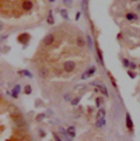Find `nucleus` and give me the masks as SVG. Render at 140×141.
Wrapping results in <instances>:
<instances>
[{
	"label": "nucleus",
	"instance_id": "obj_1",
	"mask_svg": "<svg viewBox=\"0 0 140 141\" xmlns=\"http://www.w3.org/2000/svg\"><path fill=\"white\" fill-rule=\"evenodd\" d=\"M11 119L15 123V126H18L20 129H27V120H25V117L21 113H18V112L11 113Z\"/></svg>",
	"mask_w": 140,
	"mask_h": 141
},
{
	"label": "nucleus",
	"instance_id": "obj_2",
	"mask_svg": "<svg viewBox=\"0 0 140 141\" xmlns=\"http://www.w3.org/2000/svg\"><path fill=\"white\" fill-rule=\"evenodd\" d=\"M55 41H56V35L53 32H49V34H46V35L43 36L42 45L45 46V48H49V46H52L53 43H55Z\"/></svg>",
	"mask_w": 140,
	"mask_h": 141
},
{
	"label": "nucleus",
	"instance_id": "obj_3",
	"mask_svg": "<svg viewBox=\"0 0 140 141\" xmlns=\"http://www.w3.org/2000/svg\"><path fill=\"white\" fill-rule=\"evenodd\" d=\"M77 69V63L74 62V60H66L63 63V71L69 73V74H72V73H74Z\"/></svg>",
	"mask_w": 140,
	"mask_h": 141
},
{
	"label": "nucleus",
	"instance_id": "obj_4",
	"mask_svg": "<svg viewBox=\"0 0 140 141\" xmlns=\"http://www.w3.org/2000/svg\"><path fill=\"white\" fill-rule=\"evenodd\" d=\"M95 71H97V67H95V66H90L88 69L81 74V77H80V78H81V80H87V78L92 77V75L95 74Z\"/></svg>",
	"mask_w": 140,
	"mask_h": 141
},
{
	"label": "nucleus",
	"instance_id": "obj_5",
	"mask_svg": "<svg viewBox=\"0 0 140 141\" xmlns=\"http://www.w3.org/2000/svg\"><path fill=\"white\" fill-rule=\"evenodd\" d=\"M20 92H21V85H20V84H15L14 87L11 88V91H7V94H9L13 99H17V98H18Z\"/></svg>",
	"mask_w": 140,
	"mask_h": 141
},
{
	"label": "nucleus",
	"instance_id": "obj_6",
	"mask_svg": "<svg viewBox=\"0 0 140 141\" xmlns=\"http://www.w3.org/2000/svg\"><path fill=\"white\" fill-rule=\"evenodd\" d=\"M94 88H98V94H101V95L105 96V98L109 96V91H108V88L105 87V84H102V82H98L97 87H94Z\"/></svg>",
	"mask_w": 140,
	"mask_h": 141
},
{
	"label": "nucleus",
	"instance_id": "obj_7",
	"mask_svg": "<svg viewBox=\"0 0 140 141\" xmlns=\"http://www.w3.org/2000/svg\"><path fill=\"white\" fill-rule=\"evenodd\" d=\"M30 39H31L30 34H20V35L17 36V41H18L20 43H22V46H27L28 42H30Z\"/></svg>",
	"mask_w": 140,
	"mask_h": 141
},
{
	"label": "nucleus",
	"instance_id": "obj_8",
	"mask_svg": "<svg viewBox=\"0 0 140 141\" xmlns=\"http://www.w3.org/2000/svg\"><path fill=\"white\" fill-rule=\"evenodd\" d=\"M21 9L22 11H31L34 9V2L32 0H21Z\"/></svg>",
	"mask_w": 140,
	"mask_h": 141
},
{
	"label": "nucleus",
	"instance_id": "obj_9",
	"mask_svg": "<svg viewBox=\"0 0 140 141\" xmlns=\"http://www.w3.org/2000/svg\"><path fill=\"white\" fill-rule=\"evenodd\" d=\"M139 15L136 14V13H133V11H129V13H126L125 14V20L126 21H129V22H137L139 21Z\"/></svg>",
	"mask_w": 140,
	"mask_h": 141
},
{
	"label": "nucleus",
	"instance_id": "obj_10",
	"mask_svg": "<svg viewBox=\"0 0 140 141\" xmlns=\"http://www.w3.org/2000/svg\"><path fill=\"white\" fill-rule=\"evenodd\" d=\"M125 124H126V129H128L130 133H133V130H134V124H133V122H132V117H130V115H129V113H126Z\"/></svg>",
	"mask_w": 140,
	"mask_h": 141
},
{
	"label": "nucleus",
	"instance_id": "obj_11",
	"mask_svg": "<svg viewBox=\"0 0 140 141\" xmlns=\"http://www.w3.org/2000/svg\"><path fill=\"white\" fill-rule=\"evenodd\" d=\"M76 43H77V46H79L80 49H84L85 48V45H87V41H85V36H81V35H79L76 38Z\"/></svg>",
	"mask_w": 140,
	"mask_h": 141
},
{
	"label": "nucleus",
	"instance_id": "obj_12",
	"mask_svg": "<svg viewBox=\"0 0 140 141\" xmlns=\"http://www.w3.org/2000/svg\"><path fill=\"white\" fill-rule=\"evenodd\" d=\"M95 52H97V57H98V63L101 64V66H104V54H102V50H101L100 45H95Z\"/></svg>",
	"mask_w": 140,
	"mask_h": 141
},
{
	"label": "nucleus",
	"instance_id": "obj_13",
	"mask_svg": "<svg viewBox=\"0 0 140 141\" xmlns=\"http://www.w3.org/2000/svg\"><path fill=\"white\" fill-rule=\"evenodd\" d=\"M105 126H107V120H105V117L97 119V122H95V127H97V129H104Z\"/></svg>",
	"mask_w": 140,
	"mask_h": 141
},
{
	"label": "nucleus",
	"instance_id": "obj_14",
	"mask_svg": "<svg viewBox=\"0 0 140 141\" xmlns=\"http://www.w3.org/2000/svg\"><path fill=\"white\" fill-rule=\"evenodd\" d=\"M66 131H67V134H69L72 138H76V126H69L66 129Z\"/></svg>",
	"mask_w": 140,
	"mask_h": 141
},
{
	"label": "nucleus",
	"instance_id": "obj_15",
	"mask_svg": "<svg viewBox=\"0 0 140 141\" xmlns=\"http://www.w3.org/2000/svg\"><path fill=\"white\" fill-rule=\"evenodd\" d=\"M59 131H60V134L64 137V140H66V141H73V138H72L69 134H67V131L63 129V127H60V129H59Z\"/></svg>",
	"mask_w": 140,
	"mask_h": 141
},
{
	"label": "nucleus",
	"instance_id": "obj_16",
	"mask_svg": "<svg viewBox=\"0 0 140 141\" xmlns=\"http://www.w3.org/2000/svg\"><path fill=\"white\" fill-rule=\"evenodd\" d=\"M105 115H107V110H105L104 108H100L95 116H97V119H102V117H105Z\"/></svg>",
	"mask_w": 140,
	"mask_h": 141
},
{
	"label": "nucleus",
	"instance_id": "obj_17",
	"mask_svg": "<svg viewBox=\"0 0 140 141\" xmlns=\"http://www.w3.org/2000/svg\"><path fill=\"white\" fill-rule=\"evenodd\" d=\"M18 75H25V77H28V78H32L34 77V74H32V73H30V70H20Z\"/></svg>",
	"mask_w": 140,
	"mask_h": 141
},
{
	"label": "nucleus",
	"instance_id": "obj_18",
	"mask_svg": "<svg viewBox=\"0 0 140 141\" xmlns=\"http://www.w3.org/2000/svg\"><path fill=\"white\" fill-rule=\"evenodd\" d=\"M101 105H104V98H102V95H101V96H97V98H95V108L100 109V108H101Z\"/></svg>",
	"mask_w": 140,
	"mask_h": 141
},
{
	"label": "nucleus",
	"instance_id": "obj_19",
	"mask_svg": "<svg viewBox=\"0 0 140 141\" xmlns=\"http://www.w3.org/2000/svg\"><path fill=\"white\" fill-rule=\"evenodd\" d=\"M46 22H48L49 25H53L55 24V20H53V13L49 11L48 13V18H46Z\"/></svg>",
	"mask_w": 140,
	"mask_h": 141
},
{
	"label": "nucleus",
	"instance_id": "obj_20",
	"mask_svg": "<svg viewBox=\"0 0 140 141\" xmlns=\"http://www.w3.org/2000/svg\"><path fill=\"white\" fill-rule=\"evenodd\" d=\"M80 101H81V96H74V98L70 101V105H72V106H77L80 103Z\"/></svg>",
	"mask_w": 140,
	"mask_h": 141
},
{
	"label": "nucleus",
	"instance_id": "obj_21",
	"mask_svg": "<svg viewBox=\"0 0 140 141\" xmlns=\"http://www.w3.org/2000/svg\"><path fill=\"white\" fill-rule=\"evenodd\" d=\"M85 41H87V46H88L90 49H92V36L90 35V34L85 35Z\"/></svg>",
	"mask_w": 140,
	"mask_h": 141
},
{
	"label": "nucleus",
	"instance_id": "obj_22",
	"mask_svg": "<svg viewBox=\"0 0 140 141\" xmlns=\"http://www.w3.org/2000/svg\"><path fill=\"white\" fill-rule=\"evenodd\" d=\"M22 91H24L25 95H30V94H32V87H31L30 84H27L24 88H22Z\"/></svg>",
	"mask_w": 140,
	"mask_h": 141
},
{
	"label": "nucleus",
	"instance_id": "obj_23",
	"mask_svg": "<svg viewBox=\"0 0 140 141\" xmlns=\"http://www.w3.org/2000/svg\"><path fill=\"white\" fill-rule=\"evenodd\" d=\"M130 62H132V60L126 59V57H123V59H122V64H123V67H125V69H129V66H130Z\"/></svg>",
	"mask_w": 140,
	"mask_h": 141
},
{
	"label": "nucleus",
	"instance_id": "obj_24",
	"mask_svg": "<svg viewBox=\"0 0 140 141\" xmlns=\"http://www.w3.org/2000/svg\"><path fill=\"white\" fill-rule=\"evenodd\" d=\"M60 15H62V18L63 20H69V14H67V10H60Z\"/></svg>",
	"mask_w": 140,
	"mask_h": 141
},
{
	"label": "nucleus",
	"instance_id": "obj_25",
	"mask_svg": "<svg viewBox=\"0 0 140 141\" xmlns=\"http://www.w3.org/2000/svg\"><path fill=\"white\" fill-rule=\"evenodd\" d=\"M39 75L42 78H46V77H48V70H46V69H41L39 70Z\"/></svg>",
	"mask_w": 140,
	"mask_h": 141
},
{
	"label": "nucleus",
	"instance_id": "obj_26",
	"mask_svg": "<svg viewBox=\"0 0 140 141\" xmlns=\"http://www.w3.org/2000/svg\"><path fill=\"white\" fill-rule=\"evenodd\" d=\"M128 75H129V77H130V78H132V80H134V78H136V77H137L136 71H132V70H129V71H128Z\"/></svg>",
	"mask_w": 140,
	"mask_h": 141
},
{
	"label": "nucleus",
	"instance_id": "obj_27",
	"mask_svg": "<svg viewBox=\"0 0 140 141\" xmlns=\"http://www.w3.org/2000/svg\"><path fill=\"white\" fill-rule=\"evenodd\" d=\"M52 134H53V140H55V141H62L60 135H59V134H58V133H56V131H53V133H52Z\"/></svg>",
	"mask_w": 140,
	"mask_h": 141
},
{
	"label": "nucleus",
	"instance_id": "obj_28",
	"mask_svg": "<svg viewBox=\"0 0 140 141\" xmlns=\"http://www.w3.org/2000/svg\"><path fill=\"white\" fill-rule=\"evenodd\" d=\"M137 69V64L134 63V62H130V66H129V70H132V71H134V70Z\"/></svg>",
	"mask_w": 140,
	"mask_h": 141
},
{
	"label": "nucleus",
	"instance_id": "obj_29",
	"mask_svg": "<svg viewBox=\"0 0 140 141\" xmlns=\"http://www.w3.org/2000/svg\"><path fill=\"white\" fill-rule=\"evenodd\" d=\"M39 137L41 138H45L46 137V131H43L42 129H39Z\"/></svg>",
	"mask_w": 140,
	"mask_h": 141
},
{
	"label": "nucleus",
	"instance_id": "obj_30",
	"mask_svg": "<svg viewBox=\"0 0 140 141\" xmlns=\"http://www.w3.org/2000/svg\"><path fill=\"white\" fill-rule=\"evenodd\" d=\"M63 4H66V6H72V4H73V0H63Z\"/></svg>",
	"mask_w": 140,
	"mask_h": 141
},
{
	"label": "nucleus",
	"instance_id": "obj_31",
	"mask_svg": "<svg viewBox=\"0 0 140 141\" xmlns=\"http://www.w3.org/2000/svg\"><path fill=\"white\" fill-rule=\"evenodd\" d=\"M45 115H43V113H41V115H38V117H37V120H38V122H41V120H43V119H45Z\"/></svg>",
	"mask_w": 140,
	"mask_h": 141
},
{
	"label": "nucleus",
	"instance_id": "obj_32",
	"mask_svg": "<svg viewBox=\"0 0 140 141\" xmlns=\"http://www.w3.org/2000/svg\"><path fill=\"white\" fill-rule=\"evenodd\" d=\"M21 141H32V140H31V138L28 137V135H24V137L21 138Z\"/></svg>",
	"mask_w": 140,
	"mask_h": 141
},
{
	"label": "nucleus",
	"instance_id": "obj_33",
	"mask_svg": "<svg viewBox=\"0 0 140 141\" xmlns=\"http://www.w3.org/2000/svg\"><path fill=\"white\" fill-rule=\"evenodd\" d=\"M80 17H81V13H80V11H77V13H76V20H79Z\"/></svg>",
	"mask_w": 140,
	"mask_h": 141
},
{
	"label": "nucleus",
	"instance_id": "obj_34",
	"mask_svg": "<svg viewBox=\"0 0 140 141\" xmlns=\"http://www.w3.org/2000/svg\"><path fill=\"white\" fill-rule=\"evenodd\" d=\"M136 10L140 13V3H137V4H136Z\"/></svg>",
	"mask_w": 140,
	"mask_h": 141
},
{
	"label": "nucleus",
	"instance_id": "obj_35",
	"mask_svg": "<svg viewBox=\"0 0 140 141\" xmlns=\"http://www.w3.org/2000/svg\"><path fill=\"white\" fill-rule=\"evenodd\" d=\"M49 3H56V0H48Z\"/></svg>",
	"mask_w": 140,
	"mask_h": 141
},
{
	"label": "nucleus",
	"instance_id": "obj_36",
	"mask_svg": "<svg viewBox=\"0 0 140 141\" xmlns=\"http://www.w3.org/2000/svg\"><path fill=\"white\" fill-rule=\"evenodd\" d=\"M130 2H139V3H140V0H130Z\"/></svg>",
	"mask_w": 140,
	"mask_h": 141
},
{
	"label": "nucleus",
	"instance_id": "obj_37",
	"mask_svg": "<svg viewBox=\"0 0 140 141\" xmlns=\"http://www.w3.org/2000/svg\"><path fill=\"white\" fill-rule=\"evenodd\" d=\"M139 66H140V64H139Z\"/></svg>",
	"mask_w": 140,
	"mask_h": 141
}]
</instances>
